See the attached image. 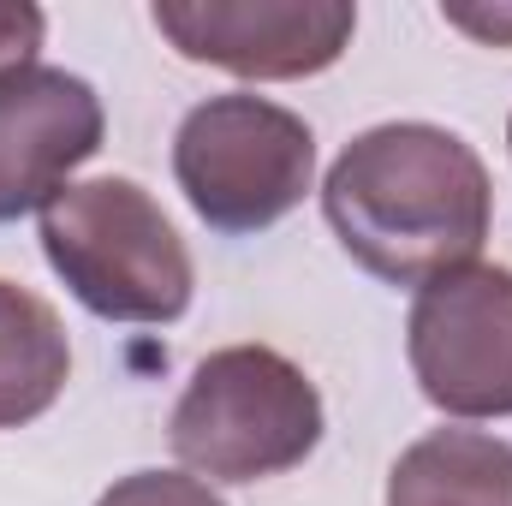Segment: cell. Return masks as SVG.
Masks as SVG:
<instances>
[{
	"mask_svg": "<svg viewBox=\"0 0 512 506\" xmlns=\"http://www.w3.org/2000/svg\"><path fill=\"white\" fill-rule=\"evenodd\" d=\"M322 215L364 274L429 286L435 274L477 262L495 221V185L459 131L393 120L340 149L322 179Z\"/></svg>",
	"mask_w": 512,
	"mask_h": 506,
	"instance_id": "1",
	"label": "cell"
},
{
	"mask_svg": "<svg viewBox=\"0 0 512 506\" xmlns=\"http://www.w3.org/2000/svg\"><path fill=\"white\" fill-rule=\"evenodd\" d=\"M42 256L66 292L102 316L161 328L191 310L197 268L161 203L137 179H84L42 209Z\"/></svg>",
	"mask_w": 512,
	"mask_h": 506,
	"instance_id": "2",
	"label": "cell"
},
{
	"mask_svg": "<svg viewBox=\"0 0 512 506\" xmlns=\"http://www.w3.org/2000/svg\"><path fill=\"white\" fill-rule=\"evenodd\" d=\"M167 441L191 477L262 483L316 453L322 393L274 346H221L191 370Z\"/></svg>",
	"mask_w": 512,
	"mask_h": 506,
	"instance_id": "3",
	"label": "cell"
},
{
	"mask_svg": "<svg viewBox=\"0 0 512 506\" xmlns=\"http://www.w3.org/2000/svg\"><path fill=\"white\" fill-rule=\"evenodd\" d=\"M173 179L203 227L227 239L262 233L310 197L316 137L268 96H209L179 120Z\"/></svg>",
	"mask_w": 512,
	"mask_h": 506,
	"instance_id": "4",
	"label": "cell"
},
{
	"mask_svg": "<svg viewBox=\"0 0 512 506\" xmlns=\"http://www.w3.org/2000/svg\"><path fill=\"white\" fill-rule=\"evenodd\" d=\"M405 358L423 399L447 417H512V268L465 262L417 286Z\"/></svg>",
	"mask_w": 512,
	"mask_h": 506,
	"instance_id": "5",
	"label": "cell"
},
{
	"mask_svg": "<svg viewBox=\"0 0 512 506\" xmlns=\"http://www.w3.org/2000/svg\"><path fill=\"white\" fill-rule=\"evenodd\" d=\"M155 30L191 60L233 78H316L358 30L352 0H155Z\"/></svg>",
	"mask_w": 512,
	"mask_h": 506,
	"instance_id": "6",
	"label": "cell"
},
{
	"mask_svg": "<svg viewBox=\"0 0 512 506\" xmlns=\"http://www.w3.org/2000/svg\"><path fill=\"white\" fill-rule=\"evenodd\" d=\"M102 96L66 66L0 72V221L48 209L66 179L102 149Z\"/></svg>",
	"mask_w": 512,
	"mask_h": 506,
	"instance_id": "7",
	"label": "cell"
},
{
	"mask_svg": "<svg viewBox=\"0 0 512 506\" xmlns=\"http://www.w3.org/2000/svg\"><path fill=\"white\" fill-rule=\"evenodd\" d=\"M387 506H512V441L435 429L387 471Z\"/></svg>",
	"mask_w": 512,
	"mask_h": 506,
	"instance_id": "8",
	"label": "cell"
},
{
	"mask_svg": "<svg viewBox=\"0 0 512 506\" xmlns=\"http://www.w3.org/2000/svg\"><path fill=\"white\" fill-rule=\"evenodd\" d=\"M72 376V346L48 298L0 280V429L36 423Z\"/></svg>",
	"mask_w": 512,
	"mask_h": 506,
	"instance_id": "9",
	"label": "cell"
},
{
	"mask_svg": "<svg viewBox=\"0 0 512 506\" xmlns=\"http://www.w3.org/2000/svg\"><path fill=\"white\" fill-rule=\"evenodd\" d=\"M96 506H227V501L203 477H185V471H131Z\"/></svg>",
	"mask_w": 512,
	"mask_h": 506,
	"instance_id": "10",
	"label": "cell"
},
{
	"mask_svg": "<svg viewBox=\"0 0 512 506\" xmlns=\"http://www.w3.org/2000/svg\"><path fill=\"white\" fill-rule=\"evenodd\" d=\"M42 30H48V18H42L30 0H0V72H12V66H36Z\"/></svg>",
	"mask_w": 512,
	"mask_h": 506,
	"instance_id": "11",
	"label": "cell"
},
{
	"mask_svg": "<svg viewBox=\"0 0 512 506\" xmlns=\"http://www.w3.org/2000/svg\"><path fill=\"white\" fill-rule=\"evenodd\" d=\"M447 24L471 30L477 42L512 48V6H447Z\"/></svg>",
	"mask_w": 512,
	"mask_h": 506,
	"instance_id": "12",
	"label": "cell"
},
{
	"mask_svg": "<svg viewBox=\"0 0 512 506\" xmlns=\"http://www.w3.org/2000/svg\"><path fill=\"white\" fill-rule=\"evenodd\" d=\"M507 143H512V120H507Z\"/></svg>",
	"mask_w": 512,
	"mask_h": 506,
	"instance_id": "13",
	"label": "cell"
}]
</instances>
